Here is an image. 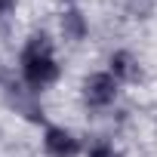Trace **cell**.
Masks as SVG:
<instances>
[{"mask_svg": "<svg viewBox=\"0 0 157 157\" xmlns=\"http://www.w3.org/2000/svg\"><path fill=\"white\" fill-rule=\"evenodd\" d=\"M59 74H62V65L56 59L52 40L46 34H31L19 52V77L25 80V86H31L34 93H43L59 80Z\"/></svg>", "mask_w": 157, "mask_h": 157, "instance_id": "cell-1", "label": "cell"}, {"mask_svg": "<svg viewBox=\"0 0 157 157\" xmlns=\"http://www.w3.org/2000/svg\"><path fill=\"white\" fill-rule=\"evenodd\" d=\"M0 93H3V99H6V105L10 108H16V114H22L25 120H31V123H43V105H40V99H37V93L31 90V86H25V80L22 77H16L10 68H3L0 65Z\"/></svg>", "mask_w": 157, "mask_h": 157, "instance_id": "cell-2", "label": "cell"}, {"mask_svg": "<svg viewBox=\"0 0 157 157\" xmlns=\"http://www.w3.org/2000/svg\"><path fill=\"white\" fill-rule=\"evenodd\" d=\"M80 93H83V102L90 105V108H111L114 102H117V96H120V80L111 74V71H96V74H86L83 77V86H80Z\"/></svg>", "mask_w": 157, "mask_h": 157, "instance_id": "cell-3", "label": "cell"}, {"mask_svg": "<svg viewBox=\"0 0 157 157\" xmlns=\"http://www.w3.org/2000/svg\"><path fill=\"white\" fill-rule=\"evenodd\" d=\"M80 139L65 126H46L43 129V151L49 157H77L80 154Z\"/></svg>", "mask_w": 157, "mask_h": 157, "instance_id": "cell-4", "label": "cell"}, {"mask_svg": "<svg viewBox=\"0 0 157 157\" xmlns=\"http://www.w3.org/2000/svg\"><path fill=\"white\" fill-rule=\"evenodd\" d=\"M59 28H62V37L71 40V43H80V40H86V34H90V22H86L83 10H77V6H65V10H62Z\"/></svg>", "mask_w": 157, "mask_h": 157, "instance_id": "cell-5", "label": "cell"}, {"mask_svg": "<svg viewBox=\"0 0 157 157\" xmlns=\"http://www.w3.org/2000/svg\"><path fill=\"white\" fill-rule=\"evenodd\" d=\"M108 71L117 77L120 83H136L139 77H142V65H139V59H136L129 49H117V52H111V59H108Z\"/></svg>", "mask_w": 157, "mask_h": 157, "instance_id": "cell-6", "label": "cell"}, {"mask_svg": "<svg viewBox=\"0 0 157 157\" xmlns=\"http://www.w3.org/2000/svg\"><path fill=\"white\" fill-rule=\"evenodd\" d=\"M86 157H120V154H117V148L108 145V142H93L90 151H86Z\"/></svg>", "mask_w": 157, "mask_h": 157, "instance_id": "cell-7", "label": "cell"}, {"mask_svg": "<svg viewBox=\"0 0 157 157\" xmlns=\"http://www.w3.org/2000/svg\"><path fill=\"white\" fill-rule=\"evenodd\" d=\"M13 10H16V0H0V16H6Z\"/></svg>", "mask_w": 157, "mask_h": 157, "instance_id": "cell-8", "label": "cell"}, {"mask_svg": "<svg viewBox=\"0 0 157 157\" xmlns=\"http://www.w3.org/2000/svg\"><path fill=\"white\" fill-rule=\"evenodd\" d=\"M62 3H71V0H62Z\"/></svg>", "mask_w": 157, "mask_h": 157, "instance_id": "cell-9", "label": "cell"}]
</instances>
